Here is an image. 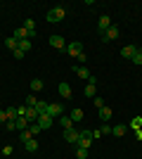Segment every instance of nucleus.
I'll return each instance as SVG.
<instances>
[{"label": "nucleus", "mask_w": 142, "mask_h": 159, "mask_svg": "<svg viewBox=\"0 0 142 159\" xmlns=\"http://www.w3.org/2000/svg\"><path fill=\"white\" fill-rule=\"evenodd\" d=\"M67 17V7H62V5H57V7H52L50 12L45 14V19L50 21V24H57V21H62Z\"/></svg>", "instance_id": "obj_1"}, {"label": "nucleus", "mask_w": 142, "mask_h": 159, "mask_svg": "<svg viewBox=\"0 0 142 159\" xmlns=\"http://www.w3.org/2000/svg\"><path fill=\"white\" fill-rule=\"evenodd\" d=\"M64 52H67L69 57H78V55L83 52V43H78V40H74V43H67Z\"/></svg>", "instance_id": "obj_2"}, {"label": "nucleus", "mask_w": 142, "mask_h": 159, "mask_svg": "<svg viewBox=\"0 0 142 159\" xmlns=\"http://www.w3.org/2000/svg\"><path fill=\"white\" fill-rule=\"evenodd\" d=\"M90 145H93V133L90 131H81V138H78V143H76V147L90 150Z\"/></svg>", "instance_id": "obj_3"}, {"label": "nucleus", "mask_w": 142, "mask_h": 159, "mask_svg": "<svg viewBox=\"0 0 142 159\" xmlns=\"http://www.w3.org/2000/svg\"><path fill=\"white\" fill-rule=\"evenodd\" d=\"M47 114H50L52 119H59L62 114H64V105H62V102H50V105H47Z\"/></svg>", "instance_id": "obj_4"}, {"label": "nucleus", "mask_w": 142, "mask_h": 159, "mask_svg": "<svg viewBox=\"0 0 142 159\" xmlns=\"http://www.w3.org/2000/svg\"><path fill=\"white\" fill-rule=\"evenodd\" d=\"M118 36H121V29L111 24V26H109L107 31L102 33V40H104V43H109V40H116V38H118Z\"/></svg>", "instance_id": "obj_5"}, {"label": "nucleus", "mask_w": 142, "mask_h": 159, "mask_svg": "<svg viewBox=\"0 0 142 159\" xmlns=\"http://www.w3.org/2000/svg\"><path fill=\"white\" fill-rule=\"evenodd\" d=\"M50 45H52L54 50H64V48H67V40H64V36L54 33V36H50Z\"/></svg>", "instance_id": "obj_6"}, {"label": "nucleus", "mask_w": 142, "mask_h": 159, "mask_svg": "<svg viewBox=\"0 0 142 159\" xmlns=\"http://www.w3.org/2000/svg\"><path fill=\"white\" fill-rule=\"evenodd\" d=\"M78 138H81V131H76V128H67V131H64V140L71 143V145H76Z\"/></svg>", "instance_id": "obj_7"}, {"label": "nucleus", "mask_w": 142, "mask_h": 159, "mask_svg": "<svg viewBox=\"0 0 142 159\" xmlns=\"http://www.w3.org/2000/svg\"><path fill=\"white\" fill-rule=\"evenodd\" d=\"M109 26H111V19H109V14H100V19H97V31L104 33Z\"/></svg>", "instance_id": "obj_8"}, {"label": "nucleus", "mask_w": 142, "mask_h": 159, "mask_svg": "<svg viewBox=\"0 0 142 159\" xmlns=\"http://www.w3.org/2000/svg\"><path fill=\"white\" fill-rule=\"evenodd\" d=\"M24 116L28 119V124H38V116H41V114H38L36 107H26V114H24Z\"/></svg>", "instance_id": "obj_9"}, {"label": "nucleus", "mask_w": 142, "mask_h": 159, "mask_svg": "<svg viewBox=\"0 0 142 159\" xmlns=\"http://www.w3.org/2000/svg\"><path fill=\"white\" fill-rule=\"evenodd\" d=\"M38 124H41V128L45 131V128H50L54 124V119L50 116V114H41V116H38Z\"/></svg>", "instance_id": "obj_10"}, {"label": "nucleus", "mask_w": 142, "mask_h": 159, "mask_svg": "<svg viewBox=\"0 0 142 159\" xmlns=\"http://www.w3.org/2000/svg\"><path fill=\"white\" fill-rule=\"evenodd\" d=\"M71 66H74L76 76H81V79H85V81L90 79V71H88V66H81V64H71Z\"/></svg>", "instance_id": "obj_11"}, {"label": "nucleus", "mask_w": 142, "mask_h": 159, "mask_svg": "<svg viewBox=\"0 0 142 159\" xmlns=\"http://www.w3.org/2000/svg\"><path fill=\"white\" fill-rule=\"evenodd\" d=\"M135 50H137V45H123V48H121V57H126V60H133Z\"/></svg>", "instance_id": "obj_12"}, {"label": "nucleus", "mask_w": 142, "mask_h": 159, "mask_svg": "<svg viewBox=\"0 0 142 159\" xmlns=\"http://www.w3.org/2000/svg\"><path fill=\"white\" fill-rule=\"evenodd\" d=\"M57 121H59V126L64 128V131H67V128H74V121H71V116H69V114H62Z\"/></svg>", "instance_id": "obj_13"}, {"label": "nucleus", "mask_w": 142, "mask_h": 159, "mask_svg": "<svg viewBox=\"0 0 142 159\" xmlns=\"http://www.w3.org/2000/svg\"><path fill=\"white\" fill-rule=\"evenodd\" d=\"M57 90H59V95H62L64 100L71 98V86H69V83H59V86H57Z\"/></svg>", "instance_id": "obj_14"}, {"label": "nucleus", "mask_w": 142, "mask_h": 159, "mask_svg": "<svg viewBox=\"0 0 142 159\" xmlns=\"http://www.w3.org/2000/svg\"><path fill=\"white\" fill-rule=\"evenodd\" d=\"M111 116H114V112H111V107H107V105H104V107L100 109V121H109Z\"/></svg>", "instance_id": "obj_15"}, {"label": "nucleus", "mask_w": 142, "mask_h": 159, "mask_svg": "<svg viewBox=\"0 0 142 159\" xmlns=\"http://www.w3.org/2000/svg\"><path fill=\"white\" fill-rule=\"evenodd\" d=\"M14 126H17V131H26V128L31 126V124H28V119H26V116H19V119L14 121Z\"/></svg>", "instance_id": "obj_16"}, {"label": "nucleus", "mask_w": 142, "mask_h": 159, "mask_svg": "<svg viewBox=\"0 0 142 159\" xmlns=\"http://www.w3.org/2000/svg\"><path fill=\"white\" fill-rule=\"evenodd\" d=\"M126 131H128V128L123 126V124H116V126H111V135H116V138L126 135Z\"/></svg>", "instance_id": "obj_17"}, {"label": "nucleus", "mask_w": 142, "mask_h": 159, "mask_svg": "<svg viewBox=\"0 0 142 159\" xmlns=\"http://www.w3.org/2000/svg\"><path fill=\"white\" fill-rule=\"evenodd\" d=\"M5 114H7V121H17V119H19V112H17V107H7Z\"/></svg>", "instance_id": "obj_18"}, {"label": "nucleus", "mask_w": 142, "mask_h": 159, "mask_svg": "<svg viewBox=\"0 0 142 159\" xmlns=\"http://www.w3.org/2000/svg\"><path fill=\"white\" fill-rule=\"evenodd\" d=\"M24 147H26V152H38V140H36V138L26 140V143H24Z\"/></svg>", "instance_id": "obj_19"}, {"label": "nucleus", "mask_w": 142, "mask_h": 159, "mask_svg": "<svg viewBox=\"0 0 142 159\" xmlns=\"http://www.w3.org/2000/svg\"><path fill=\"white\" fill-rule=\"evenodd\" d=\"M5 48H10V50H17V48H19V40L14 38V36H10V38H5Z\"/></svg>", "instance_id": "obj_20"}, {"label": "nucleus", "mask_w": 142, "mask_h": 159, "mask_svg": "<svg viewBox=\"0 0 142 159\" xmlns=\"http://www.w3.org/2000/svg\"><path fill=\"white\" fill-rule=\"evenodd\" d=\"M69 116H71V121H81V119H83V109H81V107H74Z\"/></svg>", "instance_id": "obj_21"}, {"label": "nucleus", "mask_w": 142, "mask_h": 159, "mask_svg": "<svg viewBox=\"0 0 142 159\" xmlns=\"http://www.w3.org/2000/svg\"><path fill=\"white\" fill-rule=\"evenodd\" d=\"M31 48H33V40H19V50L21 52H28V50H31Z\"/></svg>", "instance_id": "obj_22"}, {"label": "nucleus", "mask_w": 142, "mask_h": 159, "mask_svg": "<svg viewBox=\"0 0 142 159\" xmlns=\"http://www.w3.org/2000/svg\"><path fill=\"white\" fill-rule=\"evenodd\" d=\"M47 105H50V102H45V100H38V102H36V109H38V114H47Z\"/></svg>", "instance_id": "obj_23"}, {"label": "nucleus", "mask_w": 142, "mask_h": 159, "mask_svg": "<svg viewBox=\"0 0 142 159\" xmlns=\"http://www.w3.org/2000/svg\"><path fill=\"white\" fill-rule=\"evenodd\" d=\"M31 90H33V93L43 90V81H41V79H33V81H31Z\"/></svg>", "instance_id": "obj_24"}, {"label": "nucleus", "mask_w": 142, "mask_h": 159, "mask_svg": "<svg viewBox=\"0 0 142 159\" xmlns=\"http://www.w3.org/2000/svg\"><path fill=\"white\" fill-rule=\"evenodd\" d=\"M90 150H83V147H76V159H88Z\"/></svg>", "instance_id": "obj_25"}, {"label": "nucleus", "mask_w": 142, "mask_h": 159, "mask_svg": "<svg viewBox=\"0 0 142 159\" xmlns=\"http://www.w3.org/2000/svg\"><path fill=\"white\" fill-rule=\"evenodd\" d=\"M130 128H133V131H140L142 128V116H135V119L130 121Z\"/></svg>", "instance_id": "obj_26"}, {"label": "nucleus", "mask_w": 142, "mask_h": 159, "mask_svg": "<svg viewBox=\"0 0 142 159\" xmlns=\"http://www.w3.org/2000/svg\"><path fill=\"white\" fill-rule=\"evenodd\" d=\"M133 64H142V48L140 45H137L135 55H133Z\"/></svg>", "instance_id": "obj_27"}, {"label": "nucleus", "mask_w": 142, "mask_h": 159, "mask_svg": "<svg viewBox=\"0 0 142 159\" xmlns=\"http://www.w3.org/2000/svg\"><path fill=\"white\" fill-rule=\"evenodd\" d=\"M93 105L97 107V109H102V107L107 105V102H104V98H100V95H95V98H93Z\"/></svg>", "instance_id": "obj_28"}, {"label": "nucleus", "mask_w": 142, "mask_h": 159, "mask_svg": "<svg viewBox=\"0 0 142 159\" xmlns=\"http://www.w3.org/2000/svg\"><path fill=\"white\" fill-rule=\"evenodd\" d=\"M41 131H43V128H41V124H31V126H28V133H31L33 138H36V135H38Z\"/></svg>", "instance_id": "obj_29"}, {"label": "nucleus", "mask_w": 142, "mask_h": 159, "mask_svg": "<svg viewBox=\"0 0 142 159\" xmlns=\"http://www.w3.org/2000/svg\"><path fill=\"white\" fill-rule=\"evenodd\" d=\"M31 138H33V135L28 133V128H26V131H19V140H21V143H26V140H31Z\"/></svg>", "instance_id": "obj_30"}, {"label": "nucleus", "mask_w": 142, "mask_h": 159, "mask_svg": "<svg viewBox=\"0 0 142 159\" xmlns=\"http://www.w3.org/2000/svg\"><path fill=\"white\" fill-rule=\"evenodd\" d=\"M36 102H38V100L33 98V93H31V95H28L26 100H24V105H26V107H36Z\"/></svg>", "instance_id": "obj_31"}, {"label": "nucleus", "mask_w": 142, "mask_h": 159, "mask_svg": "<svg viewBox=\"0 0 142 159\" xmlns=\"http://www.w3.org/2000/svg\"><path fill=\"white\" fill-rule=\"evenodd\" d=\"M24 29H26V31H36V21L33 19H26V21H24Z\"/></svg>", "instance_id": "obj_32"}, {"label": "nucleus", "mask_w": 142, "mask_h": 159, "mask_svg": "<svg viewBox=\"0 0 142 159\" xmlns=\"http://www.w3.org/2000/svg\"><path fill=\"white\" fill-rule=\"evenodd\" d=\"M100 131H102V135H109V133H111V128H109V124H102Z\"/></svg>", "instance_id": "obj_33"}, {"label": "nucleus", "mask_w": 142, "mask_h": 159, "mask_svg": "<svg viewBox=\"0 0 142 159\" xmlns=\"http://www.w3.org/2000/svg\"><path fill=\"white\" fill-rule=\"evenodd\" d=\"M12 152H14V150H12V145H5V147H2V154H5V157H10Z\"/></svg>", "instance_id": "obj_34"}, {"label": "nucleus", "mask_w": 142, "mask_h": 159, "mask_svg": "<svg viewBox=\"0 0 142 159\" xmlns=\"http://www.w3.org/2000/svg\"><path fill=\"white\" fill-rule=\"evenodd\" d=\"M24 55H26V52H21L19 48H17V50H14V60H24Z\"/></svg>", "instance_id": "obj_35"}, {"label": "nucleus", "mask_w": 142, "mask_h": 159, "mask_svg": "<svg viewBox=\"0 0 142 159\" xmlns=\"http://www.w3.org/2000/svg\"><path fill=\"white\" fill-rule=\"evenodd\" d=\"M0 124H7V114H5V109H0Z\"/></svg>", "instance_id": "obj_36"}, {"label": "nucleus", "mask_w": 142, "mask_h": 159, "mask_svg": "<svg viewBox=\"0 0 142 159\" xmlns=\"http://www.w3.org/2000/svg\"><path fill=\"white\" fill-rule=\"evenodd\" d=\"M5 126H7V131H17V126H14V121H7Z\"/></svg>", "instance_id": "obj_37"}, {"label": "nucleus", "mask_w": 142, "mask_h": 159, "mask_svg": "<svg viewBox=\"0 0 142 159\" xmlns=\"http://www.w3.org/2000/svg\"><path fill=\"white\" fill-rule=\"evenodd\" d=\"M76 60L81 62V64H85V60H88V57H85V52H81V55H78V57H76Z\"/></svg>", "instance_id": "obj_38"}]
</instances>
